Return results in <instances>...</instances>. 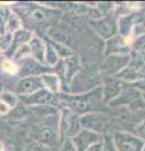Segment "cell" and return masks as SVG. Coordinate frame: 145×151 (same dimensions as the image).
Instances as JSON below:
<instances>
[{
    "instance_id": "cell-1",
    "label": "cell",
    "mask_w": 145,
    "mask_h": 151,
    "mask_svg": "<svg viewBox=\"0 0 145 151\" xmlns=\"http://www.w3.org/2000/svg\"><path fill=\"white\" fill-rule=\"evenodd\" d=\"M102 84V77L100 69H93L90 67L82 68L78 70V73L72 78L67 87V92L69 94H82L87 93L100 87Z\"/></svg>"
},
{
    "instance_id": "cell-2",
    "label": "cell",
    "mask_w": 145,
    "mask_h": 151,
    "mask_svg": "<svg viewBox=\"0 0 145 151\" xmlns=\"http://www.w3.org/2000/svg\"><path fill=\"white\" fill-rule=\"evenodd\" d=\"M110 108L118 110V108H126L130 112H139L145 110V98L144 92L139 91L138 88L129 84L123 92H121L115 100H112L109 105Z\"/></svg>"
},
{
    "instance_id": "cell-3",
    "label": "cell",
    "mask_w": 145,
    "mask_h": 151,
    "mask_svg": "<svg viewBox=\"0 0 145 151\" xmlns=\"http://www.w3.org/2000/svg\"><path fill=\"white\" fill-rule=\"evenodd\" d=\"M57 129H58V136H59L61 144L66 140H71L81 130L79 115L69 110H66V108H61Z\"/></svg>"
},
{
    "instance_id": "cell-4",
    "label": "cell",
    "mask_w": 145,
    "mask_h": 151,
    "mask_svg": "<svg viewBox=\"0 0 145 151\" xmlns=\"http://www.w3.org/2000/svg\"><path fill=\"white\" fill-rule=\"evenodd\" d=\"M81 129L96 132L99 135L107 134V129L110 126V119L106 113L102 112H88L79 116Z\"/></svg>"
},
{
    "instance_id": "cell-5",
    "label": "cell",
    "mask_w": 145,
    "mask_h": 151,
    "mask_svg": "<svg viewBox=\"0 0 145 151\" xmlns=\"http://www.w3.org/2000/svg\"><path fill=\"white\" fill-rule=\"evenodd\" d=\"M32 137L34 139V142L47 146L49 149L61 144L58 129H54L50 124H45V122L34 125L32 127Z\"/></svg>"
},
{
    "instance_id": "cell-6",
    "label": "cell",
    "mask_w": 145,
    "mask_h": 151,
    "mask_svg": "<svg viewBox=\"0 0 145 151\" xmlns=\"http://www.w3.org/2000/svg\"><path fill=\"white\" fill-rule=\"evenodd\" d=\"M90 25L93 32L104 40L118 35V18H115L112 14H107L101 19L90 22Z\"/></svg>"
},
{
    "instance_id": "cell-7",
    "label": "cell",
    "mask_w": 145,
    "mask_h": 151,
    "mask_svg": "<svg viewBox=\"0 0 145 151\" xmlns=\"http://www.w3.org/2000/svg\"><path fill=\"white\" fill-rule=\"evenodd\" d=\"M112 135V140L118 151H141L144 146V141L140 140L138 136L129 131H115Z\"/></svg>"
},
{
    "instance_id": "cell-8",
    "label": "cell",
    "mask_w": 145,
    "mask_h": 151,
    "mask_svg": "<svg viewBox=\"0 0 145 151\" xmlns=\"http://www.w3.org/2000/svg\"><path fill=\"white\" fill-rule=\"evenodd\" d=\"M133 49V42L130 38L115 35L105 40L104 55H129Z\"/></svg>"
},
{
    "instance_id": "cell-9",
    "label": "cell",
    "mask_w": 145,
    "mask_h": 151,
    "mask_svg": "<svg viewBox=\"0 0 145 151\" xmlns=\"http://www.w3.org/2000/svg\"><path fill=\"white\" fill-rule=\"evenodd\" d=\"M130 63L129 55H106L104 62L101 63L100 72L106 74V77H115L121 70L125 69Z\"/></svg>"
},
{
    "instance_id": "cell-10",
    "label": "cell",
    "mask_w": 145,
    "mask_h": 151,
    "mask_svg": "<svg viewBox=\"0 0 145 151\" xmlns=\"http://www.w3.org/2000/svg\"><path fill=\"white\" fill-rule=\"evenodd\" d=\"M126 86H128V84L115 77H106V79H102L101 91H102V101H104V105L107 106L112 100H115L126 88Z\"/></svg>"
},
{
    "instance_id": "cell-11",
    "label": "cell",
    "mask_w": 145,
    "mask_h": 151,
    "mask_svg": "<svg viewBox=\"0 0 145 151\" xmlns=\"http://www.w3.org/2000/svg\"><path fill=\"white\" fill-rule=\"evenodd\" d=\"M101 140H102V135L81 129L69 141H71V144L73 145L76 151H86L90 146H92L96 142H100Z\"/></svg>"
},
{
    "instance_id": "cell-12",
    "label": "cell",
    "mask_w": 145,
    "mask_h": 151,
    "mask_svg": "<svg viewBox=\"0 0 145 151\" xmlns=\"http://www.w3.org/2000/svg\"><path fill=\"white\" fill-rule=\"evenodd\" d=\"M19 101L23 102L25 106L30 107H38V106H52L56 101V96L45 89H39L28 96L19 97Z\"/></svg>"
},
{
    "instance_id": "cell-13",
    "label": "cell",
    "mask_w": 145,
    "mask_h": 151,
    "mask_svg": "<svg viewBox=\"0 0 145 151\" xmlns=\"http://www.w3.org/2000/svg\"><path fill=\"white\" fill-rule=\"evenodd\" d=\"M19 74L20 78L23 77H32V76H42L43 73L49 72V68H47L44 64L38 63L34 60L32 57H27V58L20 59L19 63Z\"/></svg>"
},
{
    "instance_id": "cell-14",
    "label": "cell",
    "mask_w": 145,
    "mask_h": 151,
    "mask_svg": "<svg viewBox=\"0 0 145 151\" xmlns=\"http://www.w3.org/2000/svg\"><path fill=\"white\" fill-rule=\"evenodd\" d=\"M42 81H40V76H32V77H23L20 78L17 83L15 87V93L18 94V97L22 96H28L37 91L42 89Z\"/></svg>"
},
{
    "instance_id": "cell-15",
    "label": "cell",
    "mask_w": 145,
    "mask_h": 151,
    "mask_svg": "<svg viewBox=\"0 0 145 151\" xmlns=\"http://www.w3.org/2000/svg\"><path fill=\"white\" fill-rule=\"evenodd\" d=\"M33 35H34V33L32 30H29V29H24V28H22V29L17 30L13 34V43H12L10 49H9L6 53L4 54V55H5L4 58L13 59L14 54L17 53V50L19 48H22L23 45H27L28 43H29V40L33 38Z\"/></svg>"
},
{
    "instance_id": "cell-16",
    "label": "cell",
    "mask_w": 145,
    "mask_h": 151,
    "mask_svg": "<svg viewBox=\"0 0 145 151\" xmlns=\"http://www.w3.org/2000/svg\"><path fill=\"white\" fill-rule=\"evenodd\" d=\"M136 25V14H123L118 18V34L125 38H130Z\"/></svg>"
},
{
    "instance_id": "cell-17",
    "label": "cell",
    "mask_w": 145,
    "mask_h": 151,
    "mask_svg": "<svg viewBox=\"0 0 145 151\" xmlns=\"http://www.w3.org/2000/svg\"><path fill=\"white\" fill-rule=\"evenodd\" d=\"M40 81H42V87L45 91L50 92L54 96H57L62 92V82L57 74L54 72H47L40 76Z\"/></svg>"
},
{
    "instance_id": "cell-18",
    "label": "cell",
    "mask_w": 145,
    "mask_h": 151,
    "mask_svg": "<svg viewBox=\"0 0 145 151\" xmlns=\"http://www.w3.org/2000/svg\"><path fill=\"white\" fill-rule=\"evenodd\" d=\"M28 49H29V54L34 60L38 63L43 64L44 58V50H45V40H43L38 35H33V38L28 43Z\"/></svg>"
},
{
    "instance_id": "cell-19",
    "label": "cell",
    "mask_w": 145,
    "mask_h": 151,
    "mask_svg": "<svg viewBox=\"0 0 145 151\" xmlns=\"http://www.w3.org/2000/svg\"><path fill=\"white\" fill-rule=\"evenodd\" d=\"M59 57L57 54V52L53 48V45L49 43V40H45V50H44V58H43V64L47 68H54L57 63L59 62Z\"/></svg>"
},
{
    "instance_id": "cell-20",
    "label": "cell",
    "mask_w": 145,
    "mask_h": 151,
    "mask_svg": "<svg viewBox=\"0 0 145 151\" xmlns=\"http://www.w3.org/2000/svg\"><path fill=\"white\" fill-rule=\"evenodd\" d=\"M0 70L8 76H17L19 74V63L10 58H3L1 64H0Z\"/></svg>"
},
{
    "instance_id": "cell-21",
    "label": "cell",
    "mask_w": 145,
    "mask_h": 151,
    "mask_svg": "<svg viewBox=\"0 0 145 151\" xmlns=\"http://www.w3.org/2000/svg\"><path fill=\"white\" fill-rule=\"evenodd\" d=\"M22 28H23V23H22L20 17L17 13L10 12V14H9V17L6 19V23H5V32L14 34L17 30L22 29Z\"/></svg>"
},
{
    "instance_id": "cell-22",
    "label": "cell",
    "mask_w": 145,
    "mask_h": 151,
    "mask_svg": "<svg viewBox=\"0 0 145 151\" xmlns=\"http://www.w3.org/2000/svg\"><path fill=\"white\" fill-rule=\"evenodd\" d=\"M49 40V39H48ZM49 43L53 45V48L56 49V52H57V54L59 57V59H68V58H71V57L76 53L74 52L73 48H71L69 45H66V44H61V43H57V42H52V40H49Z\"/></svg>"
},
{
    "instance_id": "cell-23",
    "label": "cell",
    "mask_w": 145,
    "mask_h": 151,
    "mask_svg": "<svg viewBox=\"0 0 145 151\" xmlns=\"http://www.w3.org/2000/svg\"><path fill=\"white\" fill-rule=\"evenodd\" d=\"M0 101H1L4 105H6L10 110H14L18 103H19V97L15 92H12V91H4L1 94H0Z\"/></svg>"
},
{
    "instance_id": "cell-24",
    "label": "cell",
    "mask_w": 145,
    "mask_h": 151,
    "mask_svg": "<svg viewBox=\"0 0 145 151\" xmlns=\"http://www.w3.org/2000/svg\"><path fill=\"white\" fill-rule=\"evenodd\" d=\"M12 43H13V34L12 33L5 32L4 34L0 35V53L5 54L6 52L10 49Z\"/></svg>"
},
{
    "instance_id": "cell-25",
    "label": "cell",
    "mask_w": 145,
    "mask_h": 151,
    "mask_svg": "<svg viewBox=\"0 0 145 151\" xmlns=\"http://www.w3.org/2000/svg\"><path fill=\"white\" fill-rule=\"evenodd\" d=\"M101 142H102V151H118L114 140H112V135L110 134V132L102 135Z\"/></svg>"
},
{
    "instance_id": "cell-26",
    "label": "cell",
    "mask_w": 145,
    "mask_h": 151,
    "mask_svg": "<svg viewBox=\"0 0 145 151\" xmlns=\"http://www.w3.org/2000/svg\"><path fill=\"white\" fill-rule=\"evenodd\" d=\"M10 9L9 6L5 5H0V35L5 33V23H6V19L10 14Z\"/></svg>"
},
{
    "instance_id": "cell-27",
    "label": "cell",
    "mask_w": 145,
    "mask_h": 151,
    "mask_svg": "<svg viewBox=\"0 0 145 151\" xmlns=\"http://www.w3.org/2000/svg\"><path fill=\"white\" fill-rule=\"evenodd\" d=\"M134 135L138 136L140 140L145 142V119L136 124V126H135V134Z\"/></svg>"
},
{
    "instance_id": "cell-28",
    "label": "cell",
    "mask_w": 145,
    "mask_h": 151,
    "mask_svg": "<svg viewBox=\"0 0 145 151\" xmlns=\"http://www.w3.org/2000/svg\"><path fill=\"white\" fill-rule=\"evenodd\" d=\"M24 151H50L49 147H47V146H43L40 144H37V142H32L29 145L25 146Z\"/></svg>"
},
{
    "instance_id": "cell-29",
    "label": "cell",
    "mask_w": 145,
    "mask_h": 151,
    "mask_svg": "<svg viewBox=\"0 0 145 151\" xmlns=\"http://www.w3.org/2000/svg\"><path fill=\"white\" fill-rule=\"evenodd\" d=\"M61 151H76V150H74L73 145L71 144V141L66 140V141H63V142L61 144Z\"/></svg>"
},
{
    "instance_id": "cell-30",
    "label": "cell",
    "mask_w": 145,
    "mask_h": 151,
    "mask_svg": "<svg viewBox=\"0 0 145 151\" xmlns=\"http://www.w3.org/2000/svg\"><path fill=\"white\" fill-rule=\"evenodd\" d=\"M12 110L9 108L6 105H4V103L0 101V116H5V115H8L9 112H10Z\"/></svg>"
},
{
    "instance_id": "cell-31",
    "label": "cell",
    "mask_w": 145,
    "mask_h": 151,
    "mask_svg": "<svg viewBox=\"0 0 145 151\" xmlns=\"http://www.w3.org/2000/svg\"><path fill=\"white\" fill-rule=\"evenodd\" d=\"M86 151H102V142L100 141V142H96L93 144L92 146H90Z\"/></svg>"
},
{
    "instance_id": "cell-32",
    "label": "cell",
    "mask_w": 145,
    "mask_h": 151,
    "mask_svg": "<svg viewBox=\"0 0 145 151\" xmlns=\"http://www.w3.org/2000/svg\"><path fill=\"white\" fill-rule=\"evenodd\" d=\"M4 150H5V146H4V144L0 141V151H4Z\"/></svg>"
},
{
    "instance_id": "cell-33",
    "label": "cell",
    "mask_w": 145,
    "mask_h": 151,
    "mask_svg": "<svg viewBox=\"0 0 145 151\" xmlns=\"http://www.w3.org/2000/svg\"><path fill=\"white\" fill-rule=\"evenodd\" d=\"M4 92V86H3V83L0 82V94H1Z\"/></svg>"
},
{
    "instance_id": "cell-34",
    "label": "cell",
    "mask_w": 145,
    "mask_h": 151,
    "mask_svg": "<svg viewBox=\"0 0 145 151\" xmlns=\"http://www.w3.org/2000/svg\"><path fill=\"white\" fill-rule=\"evenodd\" d=\"M1 60H3V57H1V53H0V64H1Z\"/></svg>"
},
{
    "instance_id": "cell-35",
    "label": "cell",
    "mask_w": 145,
    "mask_h": 151,
    "mask_svg": "<svg viewBox=\"0 0 145 151\" xmlns=\"http://www.w3.org/2000/svg\"><path fill=\"white\" fill-rule=\"evenodd\" d=\"M141 151H145V142H144V146H143V150Z\"/></svg>"
},
{
    "instance_id": "cell-36",
    "label": "cell",
    "mask_w": 145,
    "mask_h": 151,
    "mask_svg": "<svg viewBox=\"0 0 145 151\" xmlns=\"http://www.w3.org/2000/svg\"><path fill=\"white\" fill-rule=\"evenodd\" d=\"M4 151H10V150H8V149H5V150H4Z\"/></svg>"
},
{
    "instance_id": "cell-37",
    "label": "cell",
    "mask_w": 145,
    "mask_h": 151,
    "mask_svg": "<svg viewBox=\"0 0 145 151\" xmlns=\"http://www.w3.org/2000/svg\"><path fill=\"white\" fill-rule=\"evenodd\" d=\"M144 98H145V93H144Z\"/></svg>"
}]
</instances>
